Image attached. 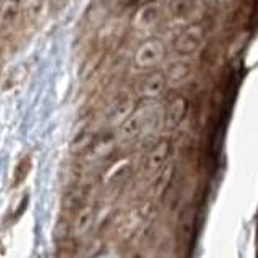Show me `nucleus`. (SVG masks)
Masks as SVG:
<instances>
[{"mask_svg": "<svg viewBox=\"0 0 258 258\" xmlns=\"http://www.w3.org/2000/svg\"><path fill=\"white\" fill-rule=\"evenodd\" d=\"M111 2L115 4V5H118V7H123V5L127 4V0H111Z\"/></svg>", "mask_w": 258, "mask_h": 258, "instance_id": "4be33fe9", "label": "nucleus"}, {"mask_svg": "<svg viewBox=\"0 0 258 258\" xmlns=\"http://www.w3.org/2000/svg\"><path fill=\"white\" fill-rule=\"evenodd\" d=\"M78 253V242L75 237H68L64 240L56 242L55 258H75Z\"/></svg>", "mask_w": 258, "mask_h": 258, "instance_id": "f3484780", "label": "nucleus"}, {"mask_svg": "<svg viewBox=\"0 0 258 258\" xmlns=\"http://www.w3.org/2000/svg\"><path fill=\"white\" fill-rule=\"evenodd\" d=\"M145 124V113L141 110H134L133 115L126 118L123 123L118 126V139L121 141H134L137 136L142 133Z\"/></svg>", "mask_w": 258, "mask_h": 258, "instance_id": "1a4fd4ad", "label": "nucleus"}, {"mask_svg": "<svg viewBox=\"0 0 258 258\" xmlns=\"http://www.w3.org/2000/svg\"><path fill=\"white\" fill-rule=\"evenodd\" d=\"M113 147H115V141L111 139V137H103V139H97L92 144L91 150H89V153H94L95 157H107L108 153H111Z\"/></svg>", "mask_w": 258, "mask_h": 258, "instance_id": "a211bd4d", "label": "nucleus"}, {"mask_svg": "<svg viewBox=\"0 0 258 258\" xmlns=\"http://www.w3.org/2000/svg\"><path fill=\"white\" fill-rule=\"evenodd\" d=\"M196 8V0H168V10L173 18H187Z\"/></svg>", "mask_w": 258, "mask_h": 258, "instance_id": "dca6fc26", "label": "nucleus"}, {"mask_svg": "<svg viewBox=\"0 0 258 258\" xmlns=\"http://www.w3.org/2000/svg\"><path fill=\"white\" fill-rule=\"evenodd\" d=\"M94 141H95V136L91 129H83V131H79L73 137V141L70 144V152L73 155H84V153H89Z\"/></svg>", "mask_w": 258, "mask_h": 258, "instance_id": "4468645a", "label": "nucleus"}, {"mask_svg": "<svg viewBox=\"0 0 258 258\" xmlns=\"http://www.w3.org/2000/svg\"><path fill=\"white\" fill-rule=\"evenodd\" d=\"M75 218V232L78 236H83L92 228L95 221V207L92 204H84L81 208L76 210Z\"/></svg>", "mask_w": 258, "mask_h": 258, "instance_id": "ddd939ff", "label": "nucleus"}, {"mask_svg": "<svg viewBox=\"0 0 258 258\" xmlns=\"http://www.w3.org/2000/svg\"><path fill=\"white\" fill-rule=\"evenodd\" d=\"M160 20H161V10H160L158 4L157 2H147L134 13L133 24H134L136 29L149 31V29L157 28Z\"/></svg>", "mask_w": 258, "mask_h": 258, "instance_id": "0eeeda50", "label": "nucleus"}, {"mask_svg": "<svg viewBox=\"0 0 258 258\" xmlns=\"http://www.w3.org/2000/svg\"><path fill=\"white\" fill-rule=\"evenodd\" d=\"M136 102L131 99V97L127 95H123L119 97V99L115 102V105L110 108V113H108V121L110 124L113 126H119L126 118H129L133 115V111L136 110Z\"/></svg>", "mask_w": 258, "mask_h": 258, "instance_id": "9b49d317", "label": "nucleus"}, {"mask_svg": "<svg viewBox=\"0 0 258 258\" xmlns=\"http://www.w3.org/2000/svg\"><path fill=\"white\" fill-rule=\"evenodd\" d=\"M197 223V208L194 204H187L177 216L176 223V245L179 255L189 256L194 245V232Z\"/></svg>", "mask_w": 258, "mask_h": 258, "instance_id": "f03ea898", "label": "nucleus"}, {"mask_svg": "<svg viewBox=\"0 0 258 258\" xmlns=\"http://www.w3.org/2000/svg\"><path fill=\"white\" fill-rule=\"evenodd\" d=\"M53 237H55V242H60V240H64L71 237V224L67 221V220H61L55 224V229H53Z\"/></svg>", "mask_w": 258, "mask_h": 258, "instance_id": "aec40b11", "label": "nucleus"}, {"mask_svg": "<svg viewBox=\"0 0 258 258\" xmlns=\"http://www.w3.org/2000/svg\"><path fill=\"white\" fill-rule=\"evenodd\" d=\"M187 111H189V100L181 94L173 95L168 100L163 113V126L168 131H173V129L179 127V124L187 116Z\"/></svg>", "mask_w": 258, "mask_h": 258, "instance_id": "423d86ee", "label": "nucleus"}, {"mask_svg": "<svg viewBox=\"0 0 258 258\" xmlns=\"http://www.w3.org/2000/svg\"><path fill=\"white\" fill-rule=\"evenodd\" d=\"M174 176H176V165L174 163H168L163 166V169L153 177V192H155V196L163 200L165 196L168 194V190L171 189V185L174 182Z\"/></svg>", "mask_w": 258, "mask_h": 258, "instance_id": "9d476101", "label": "nucleus"}, {"mask_svg": "<svg viewBox=\"0 0 258 258\" xmlns=\"http://www.w3.org/2000/svg\"><path fill=\"white\" fill-rule=\"evenodd\" d=\"M21 0H4V4L0 5V28L12 26L16 16L20 15Z\"/></svg>", "mask_w": 258, "mask_h": 258, "instance_id": "2eb2a0df", "label": "nucleus"}, {"mask_svg": "<svg viewBox=\"0 0 258 258\" xmlns=\"http://www.w3.org/2000/svg\"><path fill=\"white\" fill-rule=\"evenodd\" d=\"M89 190H91V185L89 184H75L68 187L63 192L61 197V208L64 212H71L75 213L78 208L84 205V202L89 196Z\"/></svg>", "mask_w": 258, "mask_h": 258, "instance_id": "6e6552de", "label": "nucleus"}, {"mask_svg": "<svg viewBox=\"0 0 258 258\" xmlns=\"http://www.w3.org/2000/svg\"><path fill=\"white\" fill-rule=\"evenodd\" d=\"M29 169H31V160H29V157H26V158H23L15 168L13 182H12L13 187H18V185H21L24 181H26V177L29 174Z\"/></svg>", "mask_w": 258, "mask_h": 258, "instance_id": "6ab92c4d", "label": "nucleus"}, {"mask_svg": "<svg viewBox=\"0 0 258 258\" xmlns=\"http://www.w3.org/2000/svg\"><path fill=\"white\" fill-rule=\"evenodd\" d=\"M169 153H171V141L168 137H161L152 145L145 157V174L149 179H153L163 169V166L168 163Z\"/></svg>", "mask_w": 258, "mask_h": 258, "instance_id": "20e7f679", "label": "nucleus"}, {"mask_svg": "<svg viewBox=\"0 0 258 258\" xmlns=\"http://www.w3.org/2000/svg\"><path fill=\"white\" fill-rule=\"evenodd\" d=\"M205 40V28L204 24L196 23L184 28L173 40V50L181 56H189L199 52Z\"/></svg>", "mask_w": 258, "mask_h": 258, "instance_id": "7ed1b4c3", "label": "nucleus"}, {"mask_svg": "<svg viewBox=\"0 0 258 258\" xmlns=\"http://www.w3.org/2000/svg\"><path fill=\"white\" fill-rule=\"evenodd\" d=\"M192 63L187 60H173L166 64V70L163 71V75L166 78V83H182V81L187 79L192 75Z\"/></svg>", "mask_w": 258, "mask_h": 258, "instance_id": "f8f14e48", "label": "nucleus"}, {"mask_svg": "<svg viewBox=\"0 0 258 258\" xmlns=\"http://www.w3.org/2000/svg\"><path fill=\"white\" fill-rule=\"evenodd\" d=\"M166 58V45L158 37H149L137 45L133 63L137 70L150 71L155 70L158 64Z\"/></svg>", "mask_w": 258, "mask_h": 258, "instance_id": "f257e3e1", "label": "nucleus"}, {"mask_svg": "<svg viewBox=\"0 0 258 258\" xmlns=\"http://www.w3.org/2000/svg\"><path fill=\"white\" fill-rule=\"evenodd\" d=\"M234 0H218V5H220L221 8H224V10H229V8L232 7Z\"/></svg>", "mask_w": 258, "mask_h": 258, "instance_id": "412c9836", "label": "nucleus"}, {"mask_svg": "<svg viewBox=\"0 0 258 258\" xmlns=\"http://www.w3.org/2000/svg\"><path fill=\"white\" fill-rule=\"evenodd\" d=\"M166 86L168 83H166L163 71L150 70L149 73H145L139 83H137V94L145 100H153L165 94Z\"/></svg>", "mask_w": 258, "mask_h": 258, "instance_id": "39448f33", "label": "nucleus"}]
</instances>
